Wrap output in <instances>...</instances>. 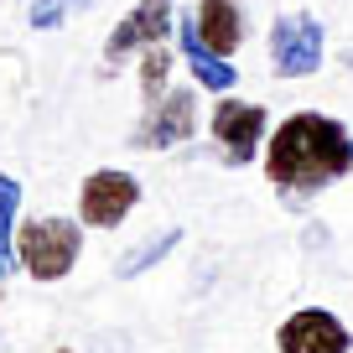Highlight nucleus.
<instances>
[{
    "label": "nucleus",
    "mask_w": 353,
    "mask_h": 353,
    "mask_svg": "<svg viewBox=\"0 0 353 353\" xmlns=\"http://www.w3.org/2000/svg\"><path fill=\"white\" fill-rule=\"evenodd\" d=\"M166 78H172V52H166V42H156V47L141 52V94H145V104H156L166 94Z\"/></svg>",
    "instance_id": "obj_13"
},
{
    "label": "nucleus",
    "mask_w": 353,
    "mask_h": 353,
    "mask_svg": "<svg viewBox=\"0 0 353 353\" xmlns=\"http://www.w3.org/2000/svg\"><path fill=\"white\" fill-rule=\"evenodd\" d=\"M213 141H219L223 161L229 166H250L254 156H260V145L270 141V114H265V104H244V99H219L213 104V120H208Z\"/></svg>",
    "instance_id": "obj_5"
},
{
    "label": "nucleus",
    "mask_w": 353,
    "mask_h": 353,
    "mask_svg": "<svg viewBox=\"0 0 353 353\" xmlns=\"http://www.w3.org/2000/svg\"><path fill=\"white\" fill-rule=\"evenodd\" d=\"M83 254V223L68 219H26L16 229V260L32 281H63Z\"/></svg>",
    "instance_id": "obj_2"
},
{
    "label": "nucleus",
    "mask_w": 353,
    "mask_h": 353,
    "mask_svg": "<svg viewBox=\"0 0 353 353\" xmlns=\"http://www.w3.org/2000/svg\"><path fill=\"white\" fill-rule=\"evenodd\" d=\"M172 0H141L130 16H125L120 26L110 32V42H104V63L120 68L130 52H145V47L166 42V32H172Z\"/></svg>",
    "instance_id": "obj_8"
},
{
    "label": "nucleus",
    "mask_w": 353,
    "mask_h": 353,
    "mask_svg": "<svg viewBox=\"0 0 353 353\" xmlns=\"http://www.w3.org/2000/svg\"><path fill=\"white\" fill-rule=\"evenodd\" d=\"M198 125V99H192V88H166L156 104H145V120L135 125V151H172L182 145Z\"/></svg>",
    "instance_id": "obj_6"
},
{
    "label": "nucleus",
    "mask_w": 353,
    "mask_h": 353,
    "mask_svg": "<svg viewBox=\"0 0 353 353\" xmlns=\"http://www.w3.org/2000/svg\"><path fill=\"white\" fill-rule=\"evenodd\" d=\"M83 6H94V0H37L26 21H32L37 32H52V26H63L68 16H73V11H83Z\"/></svg>",
    "instance_id": "obj_14"
},
{
    "label": "nucleus",
    "mask_w": 353,
    "mask_h": 353,
    "mask_svg": "<svg viewBox=\"0 0 353 353\" xmlns=\"http://www.w3.org/2000/svg\"><path fill=\"white\" fill-rule=\"evenodd\" d=\"M182 244V229H166V234H156L151 244H141V250H130L120 260V281H130V276H141V270H151L156 260H166V254Z\"/></svg>",
    "instance_id": "obj_12"
},
{
    "label": "nucleus",
    "mask_w": 353,
    "mask_h": 353,
    "mask_svg": "<svg viewBox=\"0 0 353 353\" xmlns=\"http://www.w3.org/2000/svg\"><path fill=\"white\" fill-rule=\"evenodd\" d=\"M276 348L281 353H348L353 332L343 327V317H332V312L301 307L276 327Z\"/></svg>",
    "instance_id": "obj_7"
},
{
    "label": "nucleus",
    "mask_w": 353,
    "mask_h": 353,
    "mask_svg": "<svg viewBox=\"0 0 353 353\" xmlns=\"http://www.w3.org/2000/svg\"><path fill=\"white\" fill-rule=\"evenodd\" d=\"M353 172V135L343 120L317 110H296L276 125V135L265 141V176L281 198H312V192L332 188L338 176Z\"/></svg>",
    "instance_id": "obj_1"
},
{
    "label": "nucleus",
    "mask_w": 353,
    "mask_h": 353,
    "mask_svg": "<svg viewBox=\"0 0 353 353\" xmlns=\"http://www.w3.org/2000/svg\"><path fill=\"white\" fill-rule=\"evenodd\" d=\"M192 21H198V37L223 57H234L244 47V37H250V16L239 11V0H198Z\"/></svg>",
    "instance_id": "obj_9"
},
{
    "label": "nucleus",
    "mask_w": 353,
    "mask_h": 353,
    "mask_svg": "<svg viewBox=\"0 0 353 353\" xmlns=\"http://www.w3.org/2000/svg\"><path fill=\"white\" fill-rule=\"evenodd\" d=\"M16 208H21V182L0 176V281L16 265Z\"/></svg>",
    "instance_id": "obj_11"
},
{
    "label": "nucleus",
    "mask_w": 353,
    "mask_h": 353,
    "mask_svg": "<svg viewBox=\"0 0 353 353\" xmlns=\"http://www.w3.org/2000/svg\"><path fill=\"white\" fill-rule=\"evenodd\" d=\"M322 21L312 11H291V16H276L270 26V73L276 78H307L322 68Z\"/></svg>",
    "instance_id": "obj_3"
},
{
    "label": "nucleus",
    "mask_w": 353,
    "mask_h": 353,
    "mask_svg": "<svg viewBox=\"0 0 353 353\" xmlns=\"http://www.w3.org/2000/svg\"><path fill=\"white\" fill-rule=\"evenodd\" d=\"M135 203H141V182L130 172H120V166H99L78 188V219L88 229H120L135 213Z\"/></svg>",
    "instance_id": "obj_4"
},
{
    "label": "nucleus",
    "mask_w": 353,
    "mask_h": 353,
    "mask_svg": "<svg viewBox=\"0 0 353 353\" xmlns=\"http://www.w3.org/2000/svg\"><path fill=\"white\" fill-rule=\"evenodd\" d=\"M176 37H182V57H188L192 78H198L208 94H229V88L239 83L234 63H229L223 52H213L208 42H203V37H198V21H192V16H182V21H176Z\"/></svg>",
    "instance_id": "obj_10"
},
{
    "label": "nucleus",
    "mask_w": 353,
    "mask_h": 353,
    "mask_svg": "<svg viewBox=\"0 0 353 353\" xmlns=\"http://www.w3.org/2000/svg\"><path fill=\"white\" fill-rule=\"evenodd\" d=\"M57 353H73V348H57Z\"/></svg>",
    "instance_id": "obj_15"
}]
</instances>
